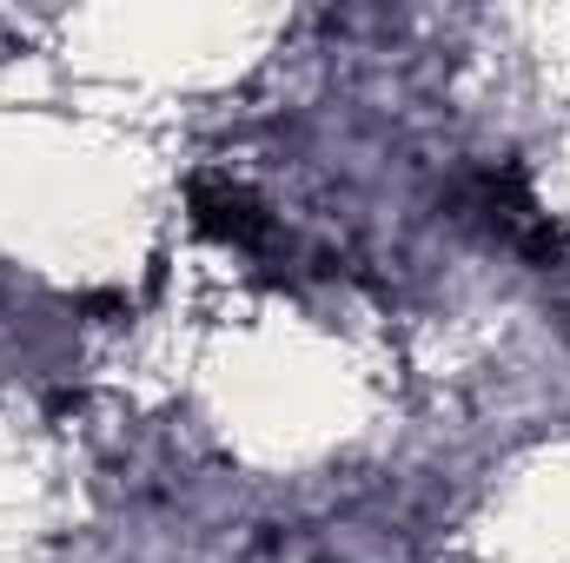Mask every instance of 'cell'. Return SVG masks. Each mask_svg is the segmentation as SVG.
<instances>
[{"label": "cell", "mask_w": 570, "mask_h": 563, "mask_svg": "<svg viewBox=\"0 0 570 563\" xmlns=\"http://www.w3.org/2000/svg\"><path fill=\"white\" fill-rule=\"evenodd\" d=\"M186 213L193 226L213 239V246H233V253H273L279 246V219L266 213V199L233 179V172H199L186 186Z\"/></svg>", "instance_id": "obj_1"}, {"label": "cell", "mask_w": 570, "mask_h": 563, "mask_svg": "<svg viewBox=\"0 0 570 563\" xmlns=\"http://www.w3.org/2000/svg\"><path fill=\"white\" fill-rule=\"evenodd\" d=\"M471 206L484 213V226L504 246H518L531 259H558V226H551V213H538V199L524 192V179L511 166H484L471 179Z\"/></svg>", "instance_id": "obj_2"}]
</instances>
